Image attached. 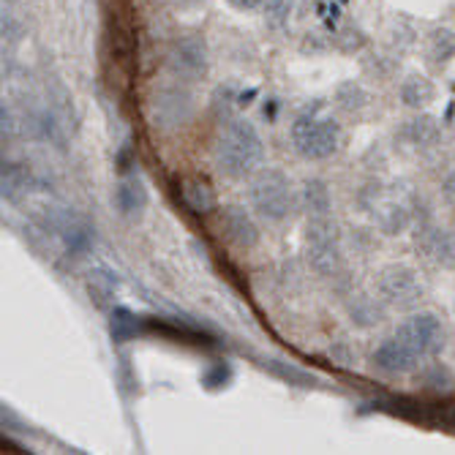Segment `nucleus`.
Wrapping results in <instances>:
<instances>
[{"instance_id": "1", "label": "nucleus", "mask_w": 455, "mask_h": 455, "mask_svg": "<svg viewBox=\"0 0 455 455\" xmlns=\"http://www.w3.org/2000/svg\"><path fill=\"white\" fill-rule=\"evenodd\" d=\"M213 156H216V167L221 170V175H227L232 180L254 178L265 164L262 134L257 132L251 120L232 117V120H227V126L221 129V134L216 140Z\"/></svg>"}, {"instance_id": "2", "label": "nucleus", "mask_w": 455, "mask_h": 455, "mask_svg": "<svg viewBox=\"0 0 455 455\" xmlns=\"http://www.w3.org/2000/svg\"><path fill=\"white\" fill-rule=\"evenodd\" d=\"M248 202L251 211L265 219L267 224H283L286 219H292L298 211V191L281 170L275 167H262L248 186Z\"/></svg>"}, {"instance_id": "3", "label": "nucleus", "mask_w": 455, "mask_h": 455, "mask_svg": "<svg viewBox=\"0 0 455 455\" xmlns=\"http://www.w3.org/2000/svg\"><path fill=\"white\" fill-rule=\"evenodd\" d=\"M292 148L298 150V156H303L306 161H324L330 156H336L341 142H344V132L339 123L330 115H319V112H306L292 123Z\"/></svg>"}, {"instance_id": "4", "label": "nucleus", "mask_w": 455, "mask_h": 455, "mask_svg": "<svg viewBox=\"0 0 455 455\" xmlns=\"http://www.w3.org/2000/svg\"><path fill=\"white\" fill-rule=\"evenodd\" d=\"M306 257H308V265L322 278H330V275H336L341 270V240H339L336 224L330 221V216L308 219Z\"/></svg>"}, {"instance_id": "5", "label": "nucleus", "mask_w": 455, "mask_h": 455, "mask_svg": "<svg viewBox=\"0 0 455 455\" xmlns=\"http://www.w3.org/2000/svg\"><path fill=\"white\" fill-rule=\"evenodd\" d=\"M377 292H379V300L385 306L398 308V311H409L423 300L426 286H423L415 267L387 265V267H382V273L377 278Z\"/></svg>"}, {"instance_id": "6", "label": "nucleus", "mask_w": 455, "mask_h": 455, "mask_svg": "<svg viewBox=\"0 0 455 455\" xmlns=\"http://www.w3.org/2000/svg\"><path fill=\"white\" fill-rule=\"evenodd\" d=\"M395 339L403 341L420 360L436 357L444 349V327H442V319L436 314L420 311V314L406 316L395 327Z\"/></svg>"}, {"instance_id": "7", "label": "nucleus", "mask_w": 455, "mask_h": 455, "mask_svg": "<svg viewBox=\"0 0 455 455\" xmlns=\"http://www.w3.org/2000/svg\"><path fill=\"white\" fill-rule=\"evenodd\" d=\"M153 123L161 132H178L194 117V96L186 85H164L156 91L150 104Z\"/></svg>"}, {"instance_id": "8", "label": "nucleus", "mask_w": 455, "mask_h": 455, "mask_svg": "<svg viewBox=\"0 0 455 455\" xmlns=\"http://www.w3.org/2000/svg\"><path fill=\"white\" fill-rule=\"evenodd\" d=\"M167 63L180 82H194L208 74V47L196 36H180L172 41Z\"/></svg>"}, {"instance_id": "9", "label": "nucleus", "mask_w": 455, "mask_h": 455, "mask_svg": "<svg viewBox=\"0 0 455 455\" xmlns=\"http://www.w3.org/2000/svg\"><path fill=\"white\" fill-rule=\"evenodd\" d=\"M415 245L434 265L455 270V232L436 224H420L415 232Z\"/></svg>"}, {"instance_id": "10", "label": "nucleus", "mask_w": 455, "mask_h": 455, "mask_svg": "<svg viewBox=\"0 0 455 455\" xmlns=\"http://www.w3.org/2000/svg\"><path fill=\"white\" fill-rule=\"evenodd\" d=\"M221 227H224L227 240L235 243L237 248H243V251H251V248H257L262 240L259 224L245 208H240V204H229V208H224Z\"/></svg>"}, {"instance_id": "11", "label": "nucleus", "mask_w": 455, "mask_h": 455, "mask_svg": "<svg viewBox=\"0 0 455 455\" xmlns=\"http://www.w3.org/2000/svg\"><path fill=\"white\" fill-rule=\"evenodd\" d=\"M374 365L379 371L390 377H403V374H411V371H418L420 365V357L411 352L403 341H398L395 336L382 341L374 352Z\"/></svg>"}, {"instance_id": "12", "label": "nucleus", "mask_w": 455, "mask_h": 455, "mask_svg": "<svg viewBox=\"0 0 455 455\" xmlns=\"http://www.w3.org/2000/svg\"><path fill=\"white\" fill-rule=\"evenodd\" d=\"M115 204L123 219L137 221L148 208V188L137 175H126L115 188Z\"/></svg>"}, {"instance_id": "13", "label": "nucleus", "mask_w": 455, "mask_h": 455, "mask_svg": "<svg viewBox=\"0 0 455 455\" xmlns=\"http://www.w3.org/2000/svg\"><path fill=\"white\" fill-rule=\"evenodd\" d=\"M300 204L308 213V219L330 216V211H333V194H330V186L322 178H308L300 188Z\"/></svg>"}, {"instance_id": "14", "label": "nucleus", "mask_w": 455, "mask_h": 455, "mask_svg": "<svg viewBox=\"0 0 455 455\" xmlns=\"http://www.w3.org/2000/svg\"><path fill=\"white\" fill-rule=\"evenodd\" d=\"M398 99L403 107L409 109H426L434 99H436V88H434V82L423 74H409L403 82H401V88H398Z\"/></svg>"}, {"instance_id": "15", "label": "nucleus", "mask_w": 455, "mask_h": 455, "mask_svg": "<svg viewBox=\"0 0 455 455\" xmlns=\"http://www.w3.org/2000/svg\"><path fill=\"white\" fill-rule=\"evenodd\" d=\"M401 137L415 145V148H434L442 137V129H439V120L431 117V115H415L403 123L401 129Z\"/></svg>"}, {"instance_id": "16", "label": "nucleus", "mask_w": 455, "mask_h": 455, "mask_svg": "<svg viewBox=\"0 0 455 455\" xmlns=\"http://www.w3.org/2000/svg\"><path fill=\"white\" fill-rule=\"evenodd\" d=\"M347 316L355 327H377L385 322V303L371 295H357L347 303Z\"/></svg>"}, {"instance_id": "17", "label": "nucleus", "mask_w": 455, "mask_h": 455, "mask_svg": "<svg viewBox=\"0 0 455 455\" xmlns=\"http://www.w3.org/2000/svg\"><path fill=\"white\" fill-rule=\"evenodd\" d=\"M55 227H58V232H60L66 248H68V251H74V254L85 251V248L93 243V229H91V224H88L85 219H82V216H76V213H66Z\"/></svg>"}, {"instance_id": "18", "label": "nucleus", "mask_w": 455, "mask_h": 455, "mask_svg": "<svg viewBox=\"0 0 455 455\" xmlns=\"http://www.w3.org/2000/svg\"><path fill=\"white\" fill-rule=\"evenodd\" d=\"M374 219H377V227L382 229V235H403L409 227H411V211L401 202H385L374 211Z\"/></svg>"}, {"instance_id": "19", "label": "nucleus", "mask_w": 455, "mask_h": 455, "mask_svg": "<svg viewBox=\"0 0 455 455\" xmlns=\"http://www.w3.org/2000/svg\"><path fill=\"white\" fill-rule=\"evenodd\" d=\"M180 194H183V202H186V208L191 211V213H211V211H216V204H219V199H216V191L204 183V180H183V186H180Z\"/></svg>"}, {"instance_id": "20", "label": "nucleus", "mask_w": 455, "mask_h": 455, "mask_svg": "<svg viewBox=\"0 0 455 455\" xmlns=\"http://www.w3.org/2000/svg\"><path fill=\"white\" fill-rule=\"evenodd\" d=\"M0 186H4V199L20 202V199L30 191L33 175H30V170L25 167V164L9 161V164H4V175H0Z\"/></svg>"}, {"instance_id": "21", "label": "nucleus", "mask_w": 455, "mask_h": 455, "mask_svg": "<svg viewBox=\"0 0 455 455\" xmlns=\"http://www.w3.org/2000/svg\"><path fill=\"white\" fill-rule=\"evenodd\" d=\"M426 58L434 68H444L455 58V30L436 28L428 33V44H426Z\"/></svg>"}, {"instance_id": "22", "label": "nucleus", "mask_w": 455, "mask_h": 455, "mask_svg": "<svg viewBox=\"0 0 455 455\" xmlns=\"http://www.w3.org/2000/svg\"><path fill=\"white\" fill-rule=\"evenodd\" d=\"M418 385L423 390H434V393H450L455 387V377L450 374V368L442 363H431L423 365L420 374H418Z\"/></svg>"}, {"instance_id": "23", "label": "nucleus", "mask_w": 455, "mask_h": 455, "mask_svg": "<svg viewBox=\"0 0 455 455\" xmlns=\"http://www.w3.org/2000/svg\"><path fill=\"white\" fill-rule=\"evenodd\" d=\"M336 104L347 115H360L371 104V96L360 82H344V85H339V91H336Z\"/></svg>"}, {"instance_id": "24", "label": "nucleus", "mask_w": 455, "mask_h": 455, "mask_svg": "<svg viewBox=\"0 0 455 455\" xmlns=\"http://www.w3.org/2000/svg\"><path fill=\"white\" fill-rule=\"evenodd\" d=\"M265 368H270L275 377H281L289 385H298V387H314L316 385V377L314 374H308V371H303V368L289 365L283 360H265Z\"/></svg>"}, {"instance_id": "25", "label": "nucleus", "mask_w": 455, "mask_h": 455, "mask_svg": "<svg viewBox=\"0 0 455 455\" xmlns=\"http://www.w3.org/2000/svg\"><path fill=\"white\" fill-rule=\"evenodd\" d=\"M137 316L129 308H115L112 311V339L115 341H129L132 336H137Z\"/></svg>"}, {"instance_id": "26", "label": "nucleus", "mask_w": 455, "mask_h": 455, "mask_svg": "<svg viewBox=\"0 0 455 455\" xmlns=\"http://www.w3.org/2000/svg\"><path fill=\"white\" fill-rule=\"evenodd\" d=\"M265 9L273 22H283V20H289V14H292V0H267Z\"/></svg>"}, {"instance_id": "27", "label": "nucleus", "mask_w": 455, "mask_h": 455, "mask_svg": "<svg viewBox=\"0 0 455 455\" xmlns=\"http://www.w3.org/2000/svg\"><path fill=\"white\" fill-rule=\"evenodd\" d=\"M227 4L237 12H257L267 4V0H227Z\"/></svg>"}, {"instance_id": "28", "label": "nucleus", "mask_w": 455, "mask_h": 455, "mask_svg": "<svg viewBox=\"0 0 455 455\" xmlns=\"http://www.w3.org/2000/svg\"><path fill=\"white\" fill-rule=\"evenodd\" d=\"M4 137H17V120H14V112H12V107H6L4 104Z\"/></svg>"}, {"instance_id": "29", "label": "nucleus", "mask_w": 455, "mask_h": 455, "mask_svg": "<svg viewBox=\"0 0 455 455\" xmlns=\"http://www.w3.org/2000/svg\"><path fill=\"white\" fill-rule=\"evenodd\" d=\"M4 36H9L12 41H17V38H20V25L14 22V17H12V14H4Z\"/></svg>"}, {"instance_id": "30", "label": "nucleus", "mask_w": 455, "mask_h": 455, "mask_svg": "<svg viewBox=\"0 0 455 455\" xmlns=\"http://www.w3.org/2000/svg\"><path fill=\"white\" fill-rule=\"evenodd\" d=\"M442 191H444V196H450V199L455 202V167L447 172V178H444V183H442Z\"/></svg>"}, {"instance_id": "31", "label": "nucleus", "mask_w": 455, "mask_h": 455, "mask_svg": "<svg viewBox=\"0 0 455 455\" xmlns=\"http://www.w3.org/2000/svg\"><path fill=\"white\" fill-rule=\"evenodd\" d=\"M175 4H178V6H196L199 0H175Z\"/></svg>"}, {"instance_id": "32", "label": "nucleus", "mask_w": 455, "mask_h": 455, "mask_svg": "<svg viewBox=\"0 0 455 455\" xmlns=\"http://www.w3.org/2000/svg\"><path fill=\"white\" fill-rule=\"evenodd\" d=\"M9 4H14V0H9Z\"/></svg>"}]
</instances>
